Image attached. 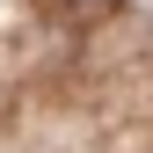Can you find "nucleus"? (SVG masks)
Wrapping results in <instances>:
<instances>
[{
	"instance_id": "f257e3e1",
	"label": "nucleus",
	"mask_w": 153,
	"mask_h": 153,
	"mask_svg": "<svg viewBox=\"0 0 153 153\" xmlns=\"http://www.w3.org/2000/svg\"><path fill=\"white\" fill-rule=\"evenodd\" d=\"M80 7H102V0H80Z\"/></svg>"
}]
</instances>
